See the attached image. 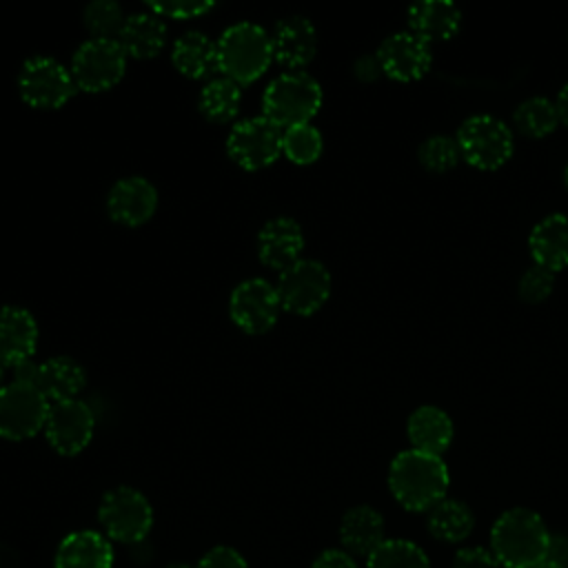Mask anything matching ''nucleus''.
<instances>
[{
  "instance_id": "79ce46f5",
  "label": "nucleus",
  "mask_w": 568,
  "mask_h": 568,
  "mask_svg": "<svg viewBox=\"0 0 568 568\" xmlns=\"http://www.w3.org/2000/svg\"><path fill=\"white\" fill-rule=\"evenodd\" d=\"M532 568H566V566H561V564H557V561H552V559H544V561H539V564L532 566Z\"/></svg>"
},
{
  "instance_id": "9d476101",
  "label": "nucleus",
  "mask_w": 568,
  "mask_h": 568,
  "mask_svg": "<svg viewBox=\"0 0 568 568\" xmlns=\"http://www.w3.org/2000/svg\"><path fill=\"white\" fill-rule=\"evenodd\" d=\"M18 89L22 100L33 109H60L73 98L78 87L62 62L49 55H36L22 64Z\"/></svg>"
},
{
  "instance_id": "0eeeda50",
  "label": "nucleus",
  "mask_w": 568,
  "mask_h": 568,
  "mask_svg": "<svg viewBox=\"0 0 568 568\" xmlns=\"http://www.w3.org/2000/svg\"><path fill=\"white\" fill-rule=\"evenodd\" d=\"M126 69V53L118 40L89 38L71 58V78L87 93L106 91L118 84Z\"/></svg>"
},
{
  "instance_id": "f03ea898",
  "label": "nucleus",
  "mask_w": 568,
  "mask_h": 568,
  "mask_svg": "<svg viewBox=\"0 0 568 568\" xmlns=\"http://www.w3.org/2000/svg\"><path fill=\"white\" fill-rule=\"evenodd\" d=\"M550 532L530 508H510L490 530V550L504 568H532L548 557Z\"/></svg>"
},
{
  "instance_id": "f8f14e48",
  "label": "nucleus",
  "mask_w": 568,
  "mask_h": 568,
  "mask_svg": "<svg viewBox=\"0 0 568 568\" xmlns=\"http://www.w3.org/2000/svg\"><path fill=\"white\" fill-rule=\"evenodd\" d=\"M280 297L275 286L264 277H251L240 282L229 300V313L235 326L244 333L262 335L271 331L280 315Z\"/></svg>"
},
{
  "instance_id": "20e7f679",
  "label": "nucleus",
  "mask_w": 568,
  "mask_h": 568,
  "mask_svg": "<svg viewBox=\"0 0 568 568\" xmlns=\"http://www.w3.org/2000/svg\"><path fill=\"white\" fill-rule=\"evenodd\" d=\"M322 106V87L306 71H284L275 75L262 95V109L282 129L308 124Z\"/></svg>"
},
{
  "instance_id": "c85d7f7f",
  "label": "nucleus",
  "mask_w": 568,
  "mask_h": 568,
  "mask_svg": "<svg viewBox=\"0 0 568 568\" xmlns=\"http://www.w3.org/2000/svg\"><path fill=\"white\" fill-rule=\"evenodd\" d=\"M513 122H515V129L526 138H546L557 129L559 113L555 102H550L548 98L535 95L519 102V106L513 113Z\"/></svg>"
},
{
  "instance_id": "f3484780",
  "label": "nucleus",
  "mask_w": 568,
  "mask_h": 568,
  "mask_svg": "<svg viewBox=\"0 0 568 568\" xmlns=\"http://www.w3.org/2000/svg\"><path fill=\"white\" fill-rule=\"evenodd\" d=\"M304 248L302 226L293 217L268 220L257 235V255L262 264L284 271L295 264Z\"/></svg>"
},
{
  "instance_id": "c03bdc74",
  "label": "nucleus",
  "mask_w": 568,
  "mask_h": 568,
  "mask_svg": "<svg viewBox=\"0 0 568 568\" xmlns=\"http://www.w3.org/2000/svg\"><path fill=\"white\" fill-rule=\"evenodd\" d=\"M564 184H566V189H568V164H566V169H564Z\"/></svg>"
},
{
  "instance_id": "473e14b6",
  "label": "nucleus",
  "mask_w": 568,
  "mask_h": 568,
  "mask_svg": "<svg viewBox=\"0 0 568 568\" xmlns=\"http://www.w3.org/2000/svg\"><path fill=\"white\" fill-rule=\"evenodd\" d=\"M417 160L430 173H446L457 166V162L462 160V153L455 138L430 135L419 144Z\"/></svg>"
},
{
  "instance_id": "412c9836",
  "label": "nucleus",
  "mask_w": 568,
  "mask_h": 568,
  "mask_svg": "<svg viewBox=\"0 0 568 568\" xmlns=\"http://www.w3.org/2000/svg\"><path fill=\"white\" fill-rule=\"evenodd\" d=\"M408 29L424 42H442L450 40L459 24H462V11L457 4L446 0H426L417 2L406 13Z\"/></svg>"
},
{
  "instance_id": "aec40b11",
  "label": "nucleus",
  "mask_w": 568,
  "mask_h": 568,
  "mask_svg": "<svg viewBox=\"0 0 568 568\" xmlns=\"http://www.w3.org/2000/svg\"><path fill=\"white\" fill-rule=\"evenodd\" d=\"M528 248L535 264L557 273L568 266V215L552 213L539 220L530 235Z\"/></svg>"
},
{
  "instance_id": "423d86ee",
  "label": "nucleus",
  "mask_w": 568,
  "mask_h": 568,
  "mask_svg": "<svg viewBox=\"0 0 568 568\" xmlns=\"http://www.w3.org/2000/svg\"><path fill=\"white\" fill-rule=\"evenodd\" d=\"M98 519L104 537L111 541L138 544L149 535L153 526V508L140 490L131 486H118L104 493L98 506Z\"/></svg>"
},
{
  "instance_id": "a211bd4d",
  "label": "nucleus",
  "mask_w": 568,
  "mask_h": 568,
  "mask_svg": "<svg viewBox=\"0 0 568 568\" xmlns=\"http://www.w3.org/2000/svg\"><path fill=\"white\" fill-rule=\"evenodd\" d=\"M38 346V324L27 308L4 306L0 308V362L4 366H18L31 359Z\"/></svg>"
},
{
  "instance_id": "f704fd0d",
  "label": "nucleus",
  "mask_w": 568,
  "mask_h": 568,
  "mask_svg": "<svg viewBox=\"0 0 568 568\" xmlns=\"http://www.w3.org/2000/svg\"><path fill=\"white\" fill-rule=\"evenodd\" d=\"M149 11L160 16V18H173V20H184V18H197L206 11L213 9V2L209 0H149L146 2Z\"/></svg>"
},
{
  "instance_id": "37998d69",
  "label": "nucleus",
  "mask_w": 568,
  "mask_h": 568,
  "mask_svg": "<svg viewBox=\"0 0 568 568\" xmlns=\"http://www.w3.org/2000/svg\"><path fill=\"white\" fill-rule=\"evenodd\" d=\"M166 568H195V566H191V564H180V561H178V564H169Z\"/></svg>"
},
{
  "instance_id": "7ed1b4c3",
  "label": "nucleus",
  "mask_w": 568,
  "mask_h": 568,
  "mask_svg": "<svg viewBox=\"0 0 568 568\" xmlns=\"http://www.w3.org/2000/svg\"><path fill=\"white\" fill-rule=\"evenodd\" d=\"M215 47L217 71H222L224 78L237 82L240 87L257 80L273 62L271 33L248 20L226 27Z\"/></svg>"
},
{
  "instance_id": "72a5a7b5",
  "label": "nucleus",
  "mask_w": 568,
  "mask_h": 568,
  "mask_svg": "<svg viewBox=\"0 0 568 568\" xmlns=\"http://www.w3.org/2000/svg\"><path fill=\"white\" fill-rule=\"evenodd\" d=\"M552 286H555V273L539 264H532L519 277L517 293L526 304H541L552 293Z\"/></svg>"
},
{
  "instance_id": "4be33fe9",
  "label": "nucleus",
  "mask_w": 568,
  "mask_h": 568,
  "mask_svg": "<svg viewBox=\"0 0 568 568\" xmlns=\"http://www.w3.org/2000/svg\"><path fill=\"white\" fill-rule=\"evenodd\" d=\"M339 539L351 555L368 557L384 537V517L373 506H353L344 513L339 524Z\"/></svg>"
},
{
  "instance_id": "58836bf2",
  "label": "nucleus",
  "mask_w": 568,
  "mask_h": 568,
  "mask_svg": "<svg viewBox=\"0 0 568 568\" xmlns=\"http://www.w3.org/2000/svg\"><path fill=\"white\" fill-rule=\"evenodd\" d=\"M561 566L568 568V537L561 535H550V546H548V557Z\"/></svg>"
},
{
  "instance_id": "c9c22d12",
  "label": "nucleus",
  "mask_w": 568,
  "mask_h": 568,
  "mask_svg": "<svg viewBox=\"0 0 568 568\" xmlns=\"http://www.w3.org/2000/svg\"><path fill=\"white\" fill-rule=\"evenodd\" d=\"M195 568H248L246 559L231 546H215L202 555Z\"/></svg>"
},
{
  "instance_id": "7c9ffc66",
  "label": "nucleus",
  "mask_w": 568,
  "mask_h": 568,
  "mask_svg": "<svg viewBox=\"0 0 568 568\" xmlns=\"http://www.w3.org/2000/svg\"><path fill=\"white\" fill-rule=\"evenodd\" d=\"M282 153L295 164H311L322 155V133L311 122L284 129Z\"/></svg>"
},
{
  "instance_id": "9b49d317",
  "label": "nucleus",
  "mask_w": 568,
  "mask_h": 568,
  "mask_svg": "<svg viewBox=\"0 0 568 568\" xmlns=\"http://www.w3.org/2000/svg\"><path fill=\"white\" fill-rule=\"evenodd\" d=\"M47 397L31 384L11 382L0 386V437L20 442L44 428Z\"/></svg>"
},
{
  "instance_id": "f257e3e1",
  "label": "nucleus",
  "mask_w": 568,
  "mask_h": 568,
  "mask_svg": "<svg viewBox=\"0 0 568 568\" xmlns=\"http://www.w3.org/2000/svg\"><path fill=\"white\" fill-rule=\"evenodd\" d=\"M450 484L448 468L439 455L422 450H402L388 468V488L399 506L413 513L430 510L446 499Z\"/></svg>"
},
{
  "instance_id": "a878e982",
  "label": "nucleus",
  "mask_w": 568,
  "mask_h": 568,
  "mask_svg": "<svg viewBox=\"0 0 568 568\" xmlns=\"http://www.w3.org/2000/svg\"><path fill=\"white\" fill-rule=\"evenodd\" d=\"M173 67L186 78H204L217 69V47L202 31H184L171 49Z\"/></svg>"
},
{
  "instance_id": "ddd939ff",
  "label": "nucleus",
  "mask_w": 568,
  "mask_h": 568,
  "mask_svg": "<svg viewBox=\"0 0 568 568\" xmlns=\"http://www.w3.org/2000/svg\"><path fill=\"white\" fill-rule=\"evenodd\" d=\"M93 428H95V417L87 402L67 399L49 406L44 435L55 453L67 457L78 455L91 442Z\"/></svg>"
},
{
  "instance_id": "39448f33",
  "label": "nucleus",
  "mask_w": 568,
  "mask_h": 568,
  "mask_svg": "<svg viewBox=\"0 0 568 568\" xmlns=\"http://www.w3.org/2000/svg\"><path fill=\"white\" fill-rule=\"evenodd\" d=\"M455 140L462 158L479 171H495L504 166L510 160L515 146L510 126L486 113L466 118Z\"/></svg>"
},
{
  "instance_id": "a19ab883",
  "label": "nucleus",
  "mask_w": 568,
  "mask_h": 568,
  "mask_svg": "<svg viewBox=\"0 0 568 568\" xmlns=\"http://www.w3.org/2000/svg\"><path fill=\"white\" fill-rule=\"evenodd\" d=\"M555 106H557V113H559V122L568 126V84L561 87V91L555 100Z\"/></svg>"
},
{
  "instance_id": "b1692460",
  "label": "nucleus",
  "mask_w": 568,
  "mask_h": 568,
  "mask_svg": "<svg viewBox=\"0 0 568 568\" xmlns=\"http://www.w3.org/2000/svg\"><path fill=\"white\" fill-rule=\"evenodd\" d=\"M120 47L124 49L126 58H153L158 55L166 44V24L155 13H135L126 16L124 27L118 36Z\"/></svg>"
},
{
  "instance_id": "dca6fc26",
  "label": "nucleus",
  "mask_w": 568,
  "mask_h": 568,
  "mask_svg": "<svg viewBox=\"0 0 568 568\" xmlns=\"http://www.w3.org/2000/svg\"><path fill=\"white\" fill-rule=\"evenodd\" d=\"M271 42L273 58L288 71H300L315 58L317 31L308 18L288 16L275 24Z\"/></svg>"
},
{
  "instance_id": "5701e85b",
  "label": "nucleus",
  "mask_w": 568,
  "mask_h": 568,
  "mask_svg": "<svg viewBox=\"0 0 568 568\" xmlns=\"http://www.w3.org/2000/svg\"><path fill=\"white\" fill-rule=\"evenodd\" d=\"M408 439L415 450L428 455H442L455 435L450 417L437 406H419L410 413L406 424Z\"/></svg>"
},
{
  "instance_id": "ea45409f",
  "label": "nucleus",
  "mask_w": 568,
  "mask_h": 568,
  "mask_svg": "<svg viewBox=\"0 0 568 568\" xmlns=\"http://www.w3.org/2000/svg\"><path fill=\"white\" fill-rule=\"evenodd\" d=\"M38 368H40V364H33L31 359L20 362L18 366H13V382H22V384H31V386H36Z\"/></svg>"
},
{
  "instance_id": "a18cd8bd",
  "label": "nucleus",
  "mask_w": 568,
  "mask_h": 568,
  "mask_svg": "<svg viewBox=\"0 0 568 568\" xmlns=\"http://www.w3.org/2000/svg\"><path fill=\"white\" fill-rule=\"evenodd\" d=\"M2 375H4V364L0 362V382H2Z\"/></svg>"
},
{
  "instance_id": "393cba45",
  "label": "nucleus",
  "mask_w": 568,
  "mask_h": 568,
  "mask_svg": "<svg viewBox=\"0 0 568 568\" xmlns=\"http://www.w3.org/2000/svg\"><path fill=\"white\" fill-rule=\"evenodd\" d=\"M87 384L84 368L71 359V357H51L38 368V379L36 388L47 397L55 402H67V399H78L80 390Z\"/></svg>"
},
{
  "instance_id": "2eb2a0df",
  "label": "nucleus",
  "mask_w": 568,
  "mask_h": 568,
  "mask_svg": "<svg viewBox=\"0 0 568 568\" xmlns=\"http://www.w3.org/2000/svg\"><path fill=\"white\" fill-rule=\"evenodd\" d=\"M106 209L115 222L124 226H140L155 213L158 191L146 178H122L111 186Z\"/></svg>"
},
{
  "instance_id": "4468645a",
  "label": "nucleus",
  "mask_w": 568,
  "mask_h": 568,
  "mask_svg": "<svg viewBox=\"0 0 568 568\" xmlns=\"http://www.w3.org/2000/svg\"><path fill=\"white\" fill-rule=\"evenodd\" d=\"M382 73L397 82H415L430 71V44L410 31H399L382 40L375 53Z\"/></svg>"
},
{
  "instance_id": "cd10ccee",
  "label": "nucleus",
  "mask_w": 568,
  "mask_h": 568,
  "mask_svg": "<svg viewBox=\"0 0 568 568\" xmlns=\"http://www.w3.org/2000/svg\"><path fill=\"white\" fill-rule=\"evenodd\" d=\"M242 102V87L224 75L209 80L197 98V106L202 115L211 122H231Z\"/></svg>"
},
{
  "instance_id": "c756f323",
  "label": "nucleus",
  "mask_w": 568,
  "mask_h": 568,
  "mask_svg": "<svg viewBox=\"0 0 568 568\" xmlns=\"http://www.w3.org/2000/svg\"><path fill=\"white\" fill-rule=\"evenodd\" d=\"M366 568H430V559L415 541L384 539L366 557Z\"/></svg>"
},
{
  "instance_id": "6e6552de",
  "label": "nucleus",
  "mask_w": 568,
  "mask_h": 568,
  "mask_svg": "<svg viewBox=\"0 0 568 568\" xmlns=\"http://www.w3.org/2000/svg\"><path fill=\"white\" fill-rule=\"evenodd\" d=\"M275 291L284 311L313 315L331 295V273L322 262L300 257L295 264L280 271Z\"/></svg>"
},
{
  "instance_id": "1a4fd4ad",
  "label": "nucleus",
  "mask_w": 568,
  "mask_h": 568,
  "mask_svg": "<svg viewBox=\"0 0 568 568\" xmlns=\"http://www.w3.org/2000/svg\"><path fill=\"white\" fill-rule=\"evenodd\" d=\"M284 129L266 115L240 120L226 135L229 158L246 171H257L273 164L282 153Z\"/></svg>"
},
{
  "instance_id": "4c0bfd02",
  "label": "nucleus",
  "mask_w": 568,
  "mask_h": 568,
  "mask_svg": "<svg viewBox=\"0 0 568 568\" xmlns=\"http://www.w3.org/2000/svg\"><path fill=\"white\" fill-rule=\"evenodd\" d=\"M311 568H357L355 559L351 552L346 550H337V548H331V550H324L315 557L313 566Z\"/></svg>"
},
{
  "instance_id": "e433bc0d",
  "label": "nucleus",
  "mask_w": 568,
  "mask_h": 568,
  "mask_svg": "<svg viewBox=\"0 0 568 568\" xmlns=\"http://www.w3.org/2000/svg\"><path fill=\"white\" fill-rule=\"evenodd\" d=\"M450 568H504L493 550L486 548H462Z\"/></svg>"
},
{
  "instance_id": "bb28decb",
  "label": "nucleus",
  "mask_w": 568,
  "mask_h": 568,
  "mask_svg": "<svg viewBox=\"0 0 568 568\" xmlns=\"http://www.w3.org/2000/svg\"><path fill=\"white\" fill-rule=\"evenodd\" d=\"M426 526L435 539L457 544V541H464L473 532L475 515L464 501L442 499L439 504H435L428 510Z\"/></svg>"
},
{
  "instance_id": "6ab92c4d",
  "label": "nucleus",
  "mask_w": 568,
  "mask_h": 568,
  "mask_svg": "<svg viewBox=\"0 0 568 568\" xmlns=\"http://www.w3.org/2000/svg\"><path fill=\"white\" fill-rule=\"evenodd\" d=\"M53 564L55 568H111V539L95 530H75L58 544Z\"/></svg>"
},
{
  "instance_id": "2f4dec72",
  "label": "nucleus",
  "mask_w": 568,
  "mask_h": 568,
  "mask_svg": "<svg viewBox=\"0 0 568 568\" xmlns=\"http://www.w3.org/2000/svg\"><path fill=\"white\" fill-rule=\"evenodd\" d=\"M126 16L113 0H93L84 7V27L93 38L118 40Z\"/></svg>"
}]
</instances>
